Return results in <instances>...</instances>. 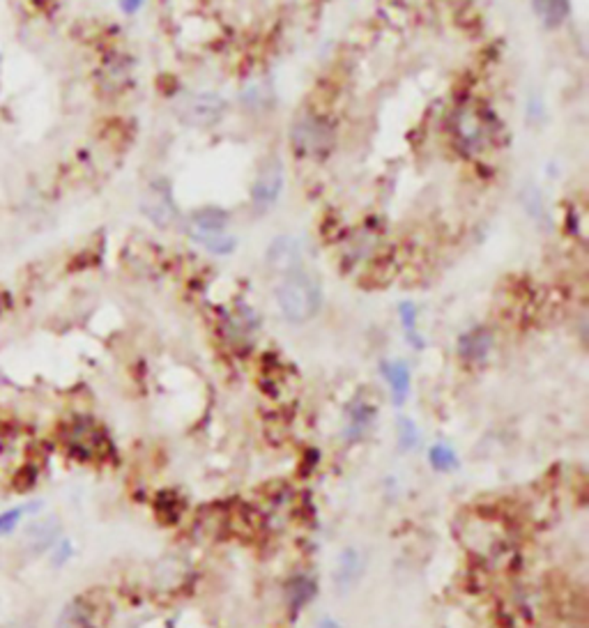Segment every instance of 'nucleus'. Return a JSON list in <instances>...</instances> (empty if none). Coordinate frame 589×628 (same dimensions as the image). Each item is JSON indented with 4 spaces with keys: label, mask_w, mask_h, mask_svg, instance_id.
Masks as SVG:
<instances>
[{
    "label": "nucleus",
    "mask_w": 589,
    "mask_h": 628,
    "mask_svg": "<svg viewBox=\"0 0 589 628\" xmlns=\"http://www.w3.org/2000/svg\"><path fill=\"white\" fill-rule=\"evenodd\" d=\"M56 628H100V608L88 596H74L58 615Z\"/></svg>",
    "instance_id": "8"
},
{
    "label": "nucleus",
    "mask_w": 589,
    "mask_h": 628,
    "mask_svg": "<svg viewBox=\"0 0 589 628\" xmlns=\"http://www.w3.org/2000/svg\"><path fill=\"white\" fill-rule=\"evenodd\" d=\"M155 509H157V516L162 518L164 523L175 525L178 523L180 513H182V500H180L173 490H164V493L157 495Z\"/></svg>",
    "instance_id": "18"
},
{
    "label": "nucleus",
    "mask_w": 589,
    "mask_h": 628,
    "mask_svg": "<svg viewBox=\"0 0 589 628\" xmlns=\"http://www.w3.org/2000/svg\"><path fill=\"white\" fill-rule=\"evenodd\" d=\"M267 261L272 262L277 270H286V274L293 272V270H300V249L294 245L290 238H281L277 239L270 251H267Z\"/></svg>",
    "instance_id": "15"
},
{
    "label": "nucleus",
    "mask_w": 589,
    "mask_h": 628,
    "mask_svg": "<svg viewBox=\"0 0 589 628\" xmlns=\"http://www.w3.org/2000/svg\"><path fill=\"white\" fill-rule=\"evenodd\" d=\"M286 184V168L281 157L274 155L270 157L256 173V180L251 184V203L254 207L261 212L270 210L272 205H277L278 196L284 191Z\"/></svg>",
    "instance_id": "6"
},
{
    "label": "nucleus",
    "mask_w": 589,
    "mask_h": 628,
    "mask_svg": "<svg viewBox=\"0 0 589 628\" xmlns=\"http://www.w3.org/2000/svg\"><path fill=\"white\" fill-rule=\"evenodd\" d=\"M318 628H341V626H339V624H336V622H332V619H325V622L320 624V626H318Z\"/></svg>",
    "instance_id": "24"
},
{
    "label": "nucleus",
    "mask_w": 589,
    "mask_h": 628,
    "mask_svg": "<svg viewBox=\"0 0 589 628\" xmlns=\"http://www.w3.org/2000/svg\"><path fill=\"white\" fill-rule=\"evenodd\" d=\"M348 417H351V423H348V438L357 439L367 433V429L371 426L373 417H375V407L368 406L367 400L355 399L351 403V407H348Z\"/></svg>",
    "instance_id": "16"
},
{
    "label": "nucleus",
    "mask_w": 589,
    "mask_h": 628,
    "mask_svg": "<svg viewBox=\"0 0 589 628\" xmlns=\"http://www.w3.org/2000/svg\"><path fill=\"white\" fill-rule=\"evenodd\" d=\"M226 116V100L217 93H196L182 101L180 117L190 127H212Z\"/></svg>",
    "instance_id": "7"
},
{
    "label": "nucleus",
    "mask_w": 589,
    "mask_h": 628,
    "mask_svg": "<svg viewBox=\"0 0 589 628\" xmlns=\"http://www.w3.org/2000/svg\"><path fill=\"white\" fill-rule=\"evenodd\" d=\"M67 445H69V451L72 454H77V456L81 458H95L100 456V454H104L106 451V438L104 433H101L100 429H97L95 423L90 422H77L69 429V439H67Z\"/></svg>",
    "instance_id": "9"
},
{
    "label": "nucleus",
    "mask_w": 589,
    "mask_h": 628,
    "mask_svg": "<svg viewBox=\"0 0 589 628\" xmlns=\"http://www.w3.org/2000/svg\"><path fill=\"white\" fill-rule=\"evenodd\" d=\"M364 567H367L364 555H361L357 548H343L339 560H336V568H334V584H336V590H339L341 594L351 592L352 587L359 583L361 576H364Z\"/></svg>",
    "instance_id": "10"
},
{
    "label": "nucleus",
    "mask_w": 589,
    "mask_h": 628,
    "mask_svg": "<svg viewBox=\"0 0 589 628\" xmlns=\"http://www.w3.org/2000/svg\"><path fill=\"white\" fill-rule=\"evenodd\" d=\"M141 210L157 229H171L180 219L178 203L173 198V187L166 180H155L141 198Z\"/></svg>",
    "instance_id": "5"
},
{
    "label": "nucleus",
    "mask_w": 589,
    "mask_h": 628,
    "mask_svg": "<svg viewBox=\"0 0 589 628\" xmlns=\"http://www.w3.org/2000/svg\"><path fill=\"white\" fill-rule=\"evenodd\" d=\"M334 127L320 113H302L290 125V148L300 157H323L332 150Z\"/></svg>",
    "instance_id": "4"
},
{
    "label": "nucleus",
    "mask_w": 589,
    "mask_h": 628,
    "mask_svg": "<svg viewBox=\"0 0 589 628\" xmlns=\"http://www.w3.org/2000/svg\"><path fill=\"white\" fill-rule=\"evenodd\" d=\"M451 129H454V139L463 152L479 155L493 143L495 120L488 109H484L481 104H463L454 113Z\"/></svg>",
    "instance_id": "3"
},
{
    "label": "nucleus",
    "mask_w": 589,
    "mask_h": 628,
    "mask_svg": "<svg viewBox=\"0 0 589 628\" xmlns=\"http://www.w3.org/2000/svg\"><path fill=\"white\" fill-rule=\"evenodd\" d=\"M419 442V431L417 426H415V422L407 417H400L399 419V445L403 451H410L415 449Z\"/></svg>",
    "instance_id": "21"
},
{
    "label": "nucleus",
    "mask_w": 589,
    "mask_h": 628,
    "mask_svg": "<svg viewBox=\"0 0 589 628\" xmlns=\"http://www.w3.org/2000/svg\"><path fill=\"white\" fill-rule=\"evenodd\" d=\"M490 350H493V332L486 327H472L458 339V355L465 362H484Z\"/></svg>",
    "instance_id": "11"
},
{
    "label": "nucleus",
    "mask_w": 589,
    "mask_h": 628,
    "mask_svg": "<svg viewBox=\"0 0 589 628\" xmlns=\"http://www.w3.org/2000/svg\"><path fill=\"white\" fill-rule=\"evenodd\" d=\"M428 461L431 465L438 470V472H451L458 467V456L456 451L451 449L449 445H433L431 451H428Z\"/></svg>",
    "instance_id": "19"
},
{
    "label": "nucleus",
    "mask_w": 589,
    "mask_h": 628,
    "mask_svg": "<svg viewBox=\"0 0 589 628\" xmlns=\"http://www.w3.org/2000/svg\"><path fill=\"white\" fill-rule=\"evenodd\" d=\"M532 10L545 28H560L571 14V0H532Z\"/></svg>",
    "instance_id": "13"
},
{
    "label": "nucleus",
    "mask_w": 589,
    "mask_h": 628,
    "mask_svg": "<svg viewBox=\"0 0 589 628\" xmlns=\"http://www.w3.org/2000/svg\"><path fill=\"white\" fill-rule=\"evenodd\" d=\"M286 596H288L290 610H302L316 596V583H311V578H306V576H297L288 583Z\"/></svg>",
    "instance_id": "17"
},
{
    "label": "nucleus",
    "mask_w": 589,
    "mask_h": 628,
    "mask_svg": "<svg viewBox=\"0 0 589 628\" xmlns=\"http://www.w3.org/2000/svg\"><path fill=\"white\" fill-rule=\"evenodd\" d=\"M145 0H120V7H123L125 14H136V12L143 7Z\"/></svg>",
    "instance_id": "23"
},
{
    "label": "nucleus",
    "mask_w": 589,
    "mask_h": 628,
    "mask_svg": "<svg viewBox=\"0 0 589 628\" xmlns=\"http://www.w3.org/2000/svg\"><path fill=\"white\" fill-rule=\"evenodd\" d=\"M56 552H53V562L56 564H65L69 557H72V543L67 539H62V541H56Z\"/></svg>",
    "instance_id": "22"
},
{
    "label": "nucleus",
    "mask_w": 589,
    "mask_h": 628,
    "mask_svg": "<svg viewBox=\"0 0 589 628\" xmlns=\"http://www.w3.org/2000/svg\"><path fill=\"white\" fill-rule=\"evenodd\" d=\"M383 375L391 387L394 406H403L410 394V366L406 362H383Z\"/></svg>",
    "instance_id": "12"
},
{
    "label": "nucleus",
    "mask_w": 589,
    "mask_h": 628,
    "mask_svg": "<svg viewBox=\"0 0 589 628\" xmlns=\"http://www.w3.org/2000/svg\"><path fill=\"white\" fill-rule=\"evenodd\" d=\"M400 313V323H403V329H406V336L407 341H410L415 348H422V341H419V334H417V306L412 304V302H403L399 309Z\"/></svg>",
    "instance_id": "20"
},
{
    "label": "nucleus",
    "mask_w": 589,
    "mask_h": 628,
    "mask_svg": "<svg viewBox=\"0 0 589 628\" xmlns=\"http://www.w3.org/2000/svg\"><path fill=\"white\" fill-rule=\"evenodd\" d=\"M229 212L222 207H203L190 217V238L214 256H230L238 239L229 233Z\"/></svg>",
    "instance_id": "2"
},
{
    "label": "nucleus",
    "mask_w": 589,
    "mask_h": 628,
    "mask_svg": "<svg viewBox=\"0 0 589 628\" xmlns=\"http://www.w3.org/2000/svg\"><path fill=\"white\" fill-rule=\"evenodd\" d=\"M277 304L290 325H304L318 316L323 306L320 281L304 270H293L281 278L277 288Z\"/></svg>",
    "instance_id": "1"
},
{
    "label": "nucleus",
    "mask_w": 589,
    "mask_h": 628,
    "mask_svg": "<svg viewBox=\"0 0 589 628\" xmlns=\"http://www.w3.org/2000/svg\"><path fill=\"white\" fill-rule=\"evenodd\" d=\"M58 536V523L56 520H39L26 529V543L35 555H42L44 551L56 545Z\"/></svg>",
    "instance_id": "14"
}]
</instances>
